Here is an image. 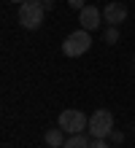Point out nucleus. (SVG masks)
Here are the masks:
<instances>
[{
    "label": "nucleus",
    "instance_id": "4468645a",
    "mask_svg": "<svg viewBox=\"0 0 135 148\" xmlns=\"http://www.w3.org/2000/svg\"><path fill=\"white\" fill-rule=\"evenodd\" d=\"M41 3H46V5H51V0H41Z\"/></svg>",
    "mask_w": 135,
    "mask_h": 148
},
{
    "label": "nucleus",
    "instance_id": "ddd939ff",
    "mask_svg": "<svg viewBox=\"0 0 135 148\" xmlns=\"http://www.w3.org/2000/svg\"><path fill=\"white\" fill-rule=\"evenodd\" d=\"M11 3H19V5H22V3H27V0H11Z\"/></svg>",
    "mask_w": 135,
    "mask_h": 148
},
{
    "label": "nucleus",
    "instance_id": "1a4fd4ad",
    "mask_svg": "<svg viewBox=\"0 0 135 148\" xmlns=\"http://www.w3.org/2000/svg\"><path fill=\"white\" fill-rule=\"evenodd\" d=\"M103 40L105 43H116V40H119V27H114V24H111V27L103 32Z\"/></svg>",
    "mask_w": 135,
    "mask_h": 148
},
{
    "label": "nucleus",
    "instance_id": "39448f33",
    "mask_svg": "<svg viewBox=\"0 0 135 148\" xmlns=\"http://www.w3.org/2000/svg\"><path fill=\"white\" fill-rule=\"evenodd\" d=\"M103 19L108 24H114V27H119V24L127 19V5H124V3H116V0L105 3L103 5Z\"/></svg>",
    "mask_w": 135,
    "mask_h": 148
},
{
    "label": "nucleus",
    "instance_id": "6e6552de",
    "mask_svg": "<svg viewBox=\"0 0 135 148\" xmlns=\"http://www.w3.org/2000/svg\"><path fill=\"white\" fill-rule=\"evenodd\" d=\"M89 143H92V140H89V137L81 132V135H70L62 148H89Z\"/></svg>",
    "mask_w": 135,
    "mask_h": 148
},
{
    "label": "nucleus",
    "instance_id": "f8f14e48",
    "mask_svg": "<svg viewBox=\"0 0 135 148\" xmlns=\"http://www.w3.org/2000/svg\"><path fill=\"white\" fill-rule=\"evenodd\" d=\"M111 140L114 143H122V132H111Z\"/></svg>",
    "mask_w": 135,
    "mask_h": 148
},
{
    "label": "nucleus",
    "instance_id": "7ed1b4c3",
    "mask_svg": "<svg viewBox=\"0 0 135 148\" xmlns=\"http://www.w3.org/2000/svg\"><path fill=\"white\" fill-rule=\"evenodd\" d=\"M89 46H92L89 30H76V32H70V35L62 40V54L65 57H81V54L89 51Z\"/></svg>",
    "mask_w": 135,
    "mask_h": 148
},
{
    "label": "nucleus",
    "instance_id": "9d476101",
    "mask_svg": "<svg viewBox=\"0 0 135 148\" xmlns=\"http://www.w3.org/2000/svg\"><path fill=\"white\" fill-rule=\"evenodd\" d=\"M89 148H108V143H105V137H95V140L89 143Z\"/></svg>",
    "mask_w": 135,
    "mask_h": 148
},
{
    "label": "nucleus",
    "instance_id": "9b49d317",
    "mask_svg": "<svg viewBox=\"0 0 135 148\" xmlns=\"http://www.w3.org/2000/svg\"><path fill=\"white\" fill-rule=\"evenodd\" d=\"M68 5L76 8V11H81V8H84V0H68Z\"/></svg>",
    "mask_w": 135,
    "mask_h": 148
},
{
    "label": "nucleus",
    "instance_id": "20e7f679",
    "mask_svg": "<svg viewBox=\"0 0 135 148\" xmlns=\"http://www.w3.org/2000/svg\"><path fill=\"white\" fill-rule=\"evenodd\" d=\"M114 132V113L105 108H97L89 116V135L92 137H108Z\"/></svg>",
    "mask_w": 135,
    "mask_h": 148
},
{
    "label": "nucleus",
    "instance_id": "f03ea898",
    "mask_svg": "<svg viewBox=\"0 0 135 148\" xmlns=\"http://www.w3.org/2000/svg\"><path fill=\"white\" fill-rule=\"evenodd\" d=\"M60 129H65L68 135H81L84 129H89L87 113L78 110V108H65L60 113Z\"/></svg>",
    "mask_w": 135,
    "mask_h": 148
},
{
    "label": "nucleus",
    "instance_id": "423d86ee",
    "mask_svg": "<svg viewBox=\"0 0 135 148\" xmlns=\"http://www.w3.org/2000/svg\"><path fill=\"white\" fill-rule=\"evenodd\" d=\"M78 22H81V30H97L100 27V11H97L95 5H84L81 8V16H78Z\"/></svg>",
    "mask_w": 135,
    "mask_h": 148
},
{
    "label": "nucleus",
    "instance_id": "0eeeda50",
    "mask_svg": "<svg viewBox=\"0 0 135 148\" xmlns=\"http://www.w3.org/2000/svg\"><path fill=\"white\" fill-rule=\"evenodd\" d=\"M43 140H46V145H51V148H62L65 145V129H46V135H43Z\"/></svg>",
    "mask_w": 135,
    "mask_h": 148
},
{
    "label": "nucleus",
    "instance_id": "f257e3e1",
    "mask_svg": "<svg viewBox=\"0 0 135 148\" xmlns=\"http://www.w3.org/2000/svg\"><path fill=\"white\" fill-rule=\"evenodd\" d=\"M43 14H46V3L41 0H27L19 5V24L24 30H38L43 24Z\"/></svg>",
    "mask_w": 135,
    "mask_h": 148
}]
</instances>
